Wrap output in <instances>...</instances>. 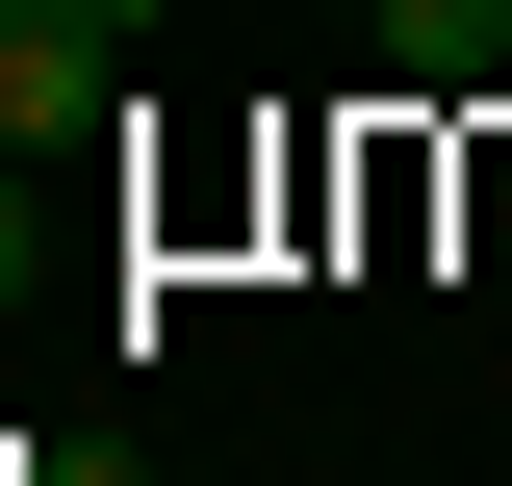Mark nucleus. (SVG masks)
I'll return each mask as SVG.
<instances>
[{"label": "nucleus", "instance_id": "f03ea898", "mask_svg": "<svg viewBox=\"0 0 512 486\" xmlns=\"http://www.w3.org/2000/svg\"><path fill=\"white\" fill-rule=\"evenodd\" d=\"M77 26H180V0H77Z\"/></svg>", "mask_w": 512, "mask_h": 486}, {"label": "nucleus", "instance_id": "7ed1b4c3", "mask_svg": "<svg viewBox=\"0 0 512 486\" xmlns=\"http://www.w3.org/2000/svg\"><path fill=\"white\" fill-rule=\"evenodd\" d=\"M0 26H26V0H0Z\"/></svg>", "mask_w": 512, "mask_h": 486}, {"label": "nucleus", "instance_id": "f257e3e1", "mask_svg": "<svg viewBox=\"0 0 512 486\" xmlns=\"http://www.w3.org/2000/svg\"><path fill=\"white\" fill-rule=\"evenodd\" d=\"M359 52L410 77V103H487L512 77V0H359Z\"/></svg>", "mask_w": 512, "mask_h": 486}]
</instances>
